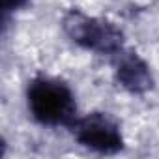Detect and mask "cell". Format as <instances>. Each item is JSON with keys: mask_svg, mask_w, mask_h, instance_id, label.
Instances as JSON below:
<instances>
[{"mask_svg": "<svg viewBox=\"0 0 159 159\" xmlns=\"http://www.w3.org/2000/svg\"><path fill=\"white\" fill-rule=\"evenodd\" d=\"M28 4V0H2V10H4V15L15 11V10H21Z\"/></svg>", "mask_w": 159, "mask_h": 159, "instance_id": "obj_5", "label": "cell"}, {"mask_svg": "<svg viewBox=\"0 0 159 159\" xmlns=\"http://www.w3.org/2000/svg\"><path fill=\"white\" fill-rule=\"evenodd\" d=\"M114 75H116L118 84L135 96L146 94L153 86V77H152L148 64L135 51H124L122 49L116 54Z\"/></svg>", "mask_w": 159, "mask_h": 159, "instance_id": "obj_4", "label": "cell"}, {"mask_svg": "<svg viewBox=\"0 0 159 159\" xmlns=\"http://www.w3.org/2000/svg\"><path fill=\"white\" fill-rule=\"evenodd\" d=\"M28 109L41 125H66L77 120V103L71 88L52 77H36L26 90Z\"/></svg>", "mask_w": 159, "mask_h": 159, "instance_id": "obj_1", "label": "cell"}, {"mask_svg": "<svg viewBox=\"0 0 159 159\" xmlns=\"http://www.w3.org/2000/svg\"><path fill=\"white\" fill-rule=\"evenodd\" d=\"M66 36L86 51L116 56L124 49V32L109 21L88 17L79 10H71L62 19Z\"/></svg>", "mask_w": 159, "mask_h": 159, "instance_id": "obj_2", "label": "cell"}, {"mask_svg": "<svg viewBox=\"0 0 159 159\" xmlns=\"http://www.w3.org/2000/svg\"><path fill=\"white\" fill-rule=\"evenodd\" d=\"M71 133L83 144L99 153H118L124 148V137L118 122L107 112H90L71 124Z\"/></svg>", "mask_w": 159, "mask_h": 159, "instance_id": "obj_3", "label": "cell"}]
</instances>
